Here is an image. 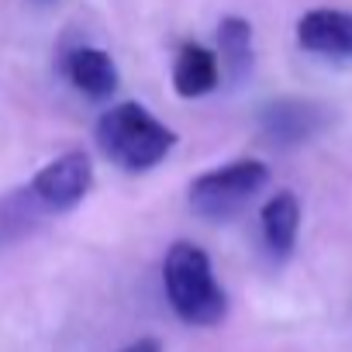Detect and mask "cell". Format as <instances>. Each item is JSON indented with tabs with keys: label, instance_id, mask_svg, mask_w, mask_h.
Instances as JSON below:
<instances>
[{
	"label": "cell",
	"instance_id": "cell-3",
	"mask_svg": "<svg viewBox=\"0 0 352 352\" xmlns=\"http://www.w3.org/2000/svg\"><path fill=\"white\" fill-rule=\"evenodd\" d=\"M270 184V166L259 159H235L221 169H208L190 184V208L201 218H228L242 211Z\"/></svg>",
	"mask_w": 352,
	"mask_h": 352
},
{
	"label": "cell",
	"instance_id": "cell-11",
	"mask_svg": "<svg viewBox=\"0 0 352 352\" xmlns=\"http://www.w3.org/2000/svg\"><path fill=\"white\" fill-rule=\"evenodd\" d=\"M121 352H162V342L159 338H138V342L124 345Z\"/></svg>",
	"mask_w": 352,
	"mask_h": 352
},
{
	"label": "cell",
	"instance_id": "cell-7",
	"mask_svg": "<svg viewBox=\"0 0 352 352\" xmlns=\"http://www.w3.org/2000/svg\"><path fill=\"white\" fill-rule=\"evenodd\" d=\"M63 73L90 100H107L118 90V66L97 45H76V49H69L66 59H63Z\"/></svg>",
	"mask_w": 352,
	"mask_h": 352
},
{
	"label": "cell",
	"instance_id": "cell-6",
	"mask_svg": "<svg viewBox=\"0 0 352 352\" xmlns=\"http://www.w3.org/2000/svg\"><path fill=\"white\" fill-rule=\"evenodd\" d=\"M297 45L324 59H352V14L338 8H314L297 21Z\"/></svg>",
	"mask_w": 352,
	"mask_h": 352
},
{
	"label": "cell",
	"instance_id": "cell-5",
	"mask_svg": "<svg viewBox=\"0 0 352 352\" xmlns=\"http://www.w3.org/2000/svg\"><path fill=\"white\" fill-rule=\"evenodd\" d=\"M328 124V114L321 104L314 100H300V97H283L263 107L259 114V131L266 135L270 145L276 148H294L311 142L321 128Z\"/></svg>",
	"mask_w": 352,
	"mask_h": 352
},
{
	"label": "cell",
	"instance_id": "cell-8",
	"mask_svg": "<svg viewBox=\"0 0 352 352\" xmlns=\"http://www.w3.org/2000/svg\"><path fill=\"white\" fill-rule=\"evenodd\" d=\"M221 83V63H218V52L208 49V45H197V42H187L180 52H176V63H173V90L194 100V97H208L214 94Z\"/></svg>",
	"mask_w": 352,
	"mask_h": 352
},
{
	"label": "cell",
	"instance_id": "cell-10",
	"mask_svg": "<svg viewBox=\"0 0 352 352\" xmlns=\"http://www.w3.org/2000/svg\"><path fill=\"white\" fill-rule=\"evenodd\" d=\"M218 63L221 73H228V80L242 83L252 73L256 63V49H252V25L245 18H225L218 28Z\"/></svg>",
	"mask_w": 352,
	"mask_h": 352
},
{
	"label": "cell",
	"instance_id": "cell-1",
	"mask_svg": "<svg viewBox=\"0 0 352 352\" xmlns=\"http://www.w3.org/2000/svg\"><path fill=\"white\" fill-rule=\"evenodd\" d=\"M162 287L173 314L194 328H214L228 314V297L214 280V266L208 252L194 242L169 245L162 259Z\"/></svg>",
	"mask_w": 352,
	"mask_h": 352
},
{
	"label": "cell",
	"instance_id": "cell-2",
	"mask_svg": "<svg viewBox=\"0 0 352 352\" xmlns=\"http://www.w3.org/2000/svg\"><path fill=\"white\" fill-rule=\"evenodd\" d=\"M97 145L100 152L128 173H145L159 166L173 145L176 131L166 128L155 114H148L135 100H121L97 118Z\"/></svg>",
	"mask_w": 352,
	"mask_h": 352
},
{
	"label": "cell",
	"instance_id": "cell-9",
	"mask_svg": "<svg viewBox=\"0 0 352 352\" xmlns=\"http://www.w3.org/2000/svg\"><path fill=\"white\" fill-rule=\"evenodd\" d=\"M259 228H263V242L270 249V256L280 263L294 252L297 245V232H300V201L290 190L273 194L263 211H259Z\"/></svg>",
	"mask_w": 352,
	"mask_h": 352
},
{
	"label": "cell",
	"instance_id": "cell-4",
	"mask_svg": "<svg viewBox=\"0 0 352 352\" xmlns=\"http://www.w3.org/2000/svg\"><path fill=\"white\" fill-rule=\"evenodd\" d=\"M94 187V162L83 152H63L45 162L28 187V201L49 214L73 211Z\"/></svg>",
	"mask_w": 352,
	"mask_h": 352
}]
</instances>
